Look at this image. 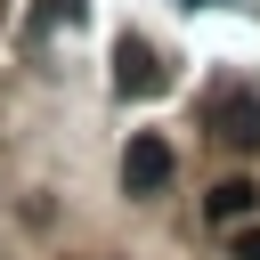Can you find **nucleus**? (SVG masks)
Listing matches in <instances>:
<instances>
[{
	"label": "nucleus",
	"mask_w": 260,
	"mask_h": 260,
	"mask_svg": "<svg viewBox=\"0 0 260 260\" xmlns=\"http://www.w3.org/2000/svg\"><path fill=\"white\" fill-rule=\"evenodd\" d=\"M114 89H122V98L171 89V57H162L154 41H138V32H122V41H114Z\"/></svg>",
	"instance_id": "obj_2"
},
{
	"label": "nucleus",
	"mask_w": 260,
	"mask_h": 260,
	"mask_svg": "<svg viewBox=\"0 0 260 260\" xmlns=\"http://www.w3.org/2000/svg\"><path fill=\"white\" fill-rule=\"evenodd\" d=\"M57 24H81V0H32V16H24V41H41V32H57Z\"/></svg>",
	"instance_id": "obj_5"
},
{
	"label": "nucleus",
	"mask_w": 260,
	"mask_h": 260,
	"mask_svg": "<svg viewBox=\"0 0 260 260\" xmlns=\"http://www.w3.org/2000/svg\"><path fill=\"white\" fill-rule=\"evenodd\" d=\"M228 260H260V219H244V228H228Z\"/></svg>",
	"instance_id": "obj_6"
},
{
	"label": "nucleus",
	"mask_w": 260,
	"mask_h": 260,
	"mask_svg": "<svg viewBox=\"0 0 260 260\" xmlns=\"http://www.w3.org/2000/svg\"><path fill=\"white\" fill-rule=\"evenodd\" d=\"M187 8H236V0H187Z\"/></svg>",
	"instance_id": "obj_7"
},
{
	"label": "nucleus",
	"mask_w": 260,
	"mask_h": 260,
	"mask_svg": "<svg viewBox=\"0 0 260 260\" xmlns=\"http://www.w3.org/2000/svg\"><path fill=\"white\" fill-rule=\"evenodd\" d=\"M171 171H179V162H171L162 130H138V138L122 146V195H138V203H146V195H162V187H171Z\"/></svg>",
	"instance_id": "obj_3"
},
{
	"label": "nucleus",
	"mask_w": 260,
	"mask_h": 260,
	"mask_svg": "<svg viewBox=\"0 0 260 260\" xmlns=\"http://www.w3.org/2000/svg\"><path fill=\"white\" fill-rule=\"evenodd\" d=\"M203 130L219 138V146H236V154H260V89H211L203 98Z\"/></svg>",
	"instance_id": "obj_1"
},
{
	"label": "nucleus",
	"mask_w": 260,
	"mask_h": 260,
	"mask_svg": "<svg viewBox=\"0 0 260 260\" xmlns=\"http://www.w3.org/2000/svg\"><path fill=\"white\" fill-rule=\"evenodd\" d=\"M203 211H211V228H244V219H260V187L252 179H219L203 195Z\"/></svg>",
	"instance_id": "obj_4"
}]
</instances>
